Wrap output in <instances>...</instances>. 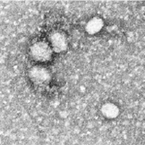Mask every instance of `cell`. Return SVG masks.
I'll use <instances>...</instances> for the list:
<instances>
[{
    "label": "cell",
    "mask_w": 145,
    "mask_h": 145,
    "mask_svg": "<svg viewBox=\"0 0 145 145\" xmlns=\"http://www.w3.org/2000/svg\"><path fill=\"white\" fill-rule=\"evenodd\" d=\"M29 76L32 82L38 84H42L48 82L50 79V74L48 69L42 66H34L30 70Z\"/></svg>",
    "instance_id": "7a4b0ae2"
},
{
    "label": "cell",
    "mask_w": 145,
    "mask_h": 145,
    "mask_svg": "<svg viewBox=\"0 0 145 145\" xmlns=\"http://www.w3.org/2000/svg\"><path fill=\"white\" fill-rule=\"evenodd\" d=\"M102 112L107 118H112L116 116V115L118 113V109L116 108V107H115L114 105L108 104V105H105L103 107Z\"/></svg>",
    "instance_id": "5b68a950"
},
{
    "label": "cell",
    "mask_w": 145,
    "mask_h": 145,
    "mask_svg": "<svg viewBox=\"0 0 145 145\" xmlns=\"http://www.w3.org/2000/svg\"><path fill=\"white\" fill-rule=\"evenodd\" d=\"M102 27V22L99 19H92L88 23L86 26V30L90 33H95L100 30Z\"/></svg>",
    "instance_id": "277c9868"
},
{
    "label": "cell",
    "mask_w": 145,
    "mask_h": 145,
    "mask_svg": "<svg viewBox=\"0 0 145 145\" xmlns=\"http://www.w3.org/2000/svg\"><path fill=\"white\" fill-rule=\"evenodd\" d=\"M50 44L56 52H62L67 48V40L61 32H54L50 36Z\"/></svg>",
    "instance_id": "3957f363"
},
{
    "label": "cell",
    "mask_w": 145,
    "mask_h": 145,
    "mask_svg": "<svg viewBox=\"0 0 145 145\" xmlns=\"http://www.w3.org/2000/svg\"><path fill=\"white\" fill-rule=\"evenodd\" d=\"M31 56L37 61L45 62L52 56V48L48 43L44 41H38L31 47Z\"/></svg>",
    "instance_id": "6da1fadb"
}]
</instances>
